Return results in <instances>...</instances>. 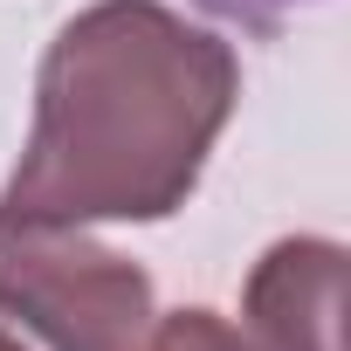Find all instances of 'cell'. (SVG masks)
<instances>
[{"mask_svg": "<svg viewBox=\"0 0 351 351\" xmlns=\"http://www.w3.org/2000/svg\"><path fill=\"white\" fill-rule=\"evenodd\" d=\"M241 104V62L165 0H97L69 14L35 69V131L0 214L14 221H165Z\"/></svg>", "mask_w": 351, "mask_h": 351, "instance_id": "1", "label": "cell"}, {"mask_svg": "<svg viewBox=\"0 0 351 351\" xmlns=\"http://www.w3.org/2000/svg\"><path fill=\"white\" fill-rule=\"evenodd\" d=\"M207 14H221V21H234V28H255V35H269V28H282V21H296L303 8H324V0H200Z\"/></svg>", "mask_w": 351, "mask_h": 351, "instance_id": "5", "label": "cell"}, {"mask_svg": "<svg viewBox=\"0 0 351 351\" xmlns=\"http://www.w3.org/2000/svg\"><path fill=\"white\" fill-rule=\"evenodd\" d=\"M248 351H344V248L330 234H282L241 289Z\"/></svg>", "mask_w": 351, "mask_h": 351, "instance_id": "3", "label": "cell"}, {"mask_svg": "<svg viewBox=\"0 0 351 351\" xmlns=\"http://www.w3.org/2000/svg\"><path fill=\"white\" fill-rule=\"evenodd\" d=\"M0 317L49 351H145L152 276L83 228L0 214Z\"/></svg>", "mask_w": 351, "mask_h": 351, "instance_id": "2", "label": "cell"}, {"mask_svg": "<svg viewBox=\"0 0 351 351\" xmlns=\"http://www.w3.org/2000/svg\"><path fill=\"white\" fill-rule=\"evenodd\" d=\"M0 351H28V344H21V337H8V330H0Z\"/></svg>", "mask_w": 351, "mask_h": 351, "instance_id": "6", "label": "cell"}, {"mask_svg": "<svg viewBox=\"0 0 351 351\" xmlns=\"http://www.w3.org/2000/svg\"><path fill=\"white\" fill-rule=\"evenodd\" d=\"M145 351H248V337H241V330H234L221 310L193 303V310L158 317V324L145 330Z\"/></svg>", "mask_w": 351, "mask_h": 351, "instance_id": "4", "label": "cell"}]
</instances>
